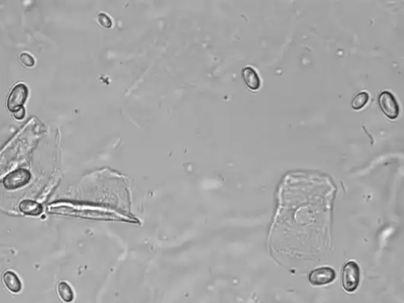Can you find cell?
<instances>
[{
    "instance_id": "6da1fadb",
    "label": "cell",
    "mask_w": 404,
    "mask_h": 303,
    "mask_svg": "<svg viewBox=\"0 0 404 303\" xmlns=\"http://www.w3.org/2000/svg\"><path fill=\"white\" fill-rule=\"evenodd\" d=\"M360 268L356 262L345 263L342 271V284L345 291L352 293L356 290L360 282Z\"/></svg>"
},
{
    "instance_id": "7a4b0ae2",
    "label": "cell",
    "mask_w": 404,
    "mask_h": 303,
    "mask_svg": "<svg viewBox=\"0 0 404 303\" xmlns=\"http://www.w3.org/2000/svg\"><path fill=\"white\" fill-rule=\"evenodd\" d=\"M378 105L385 117L389 119L397 118L399 113V107L394 96L390 92L384 91L379 95Z\"/></svg>"
},
{
    "instance_id": "3957f363",
    "label": "cell",
    "mask_w": 404,
    "mask_h": 303,
    "mask_svg": "<svg viewBox=\"0 0 404 303\" xmlns=\"http://www.w3.org/2000/svg\"><path fill=\"white\" fill-rule=\"evenodd\" d=\"M31 174L24 168L16 170L9 174L4 180V185L8 189L22 188L31 180Z\"/></svg>"
},
{
    "instance_id": "277c9868",
    "label": "cell",
    "mask_w": 404,
    "mask_h": 303,
    "mask_svg": "<svg viewBox=\"0 0 404 303\" xmlns=\"http://www.w3.org/2000/svg\"><path fill=\"white\" fill-rule=\"evenodd\" d=\"M27 87L23 84H19L13 88L8 99V109L11 112H14L21 107H23L28 98Z\"/></svg>"
},
{
    "instance_id": "5b68a950",
    "label": "cell",
    "mask_w": 404,
    "mask_h": 303,
    "mask_svg": "<svg viewBox=\"0 0 404 303\" xmlns=\"http://www.w3.org/2000/svg\"><path fill=\"white\" fill-rule=\"evenodd\" d=\"M336 274L335 270L330 267H320L311 271L309 276L310 284L315 286L330 284L335 280Z\"/></svg>"
},
{
    "instance_id": "8992f818",
    "label": "cell",
    "mask_w": 404,
    "mask_h": 303,
    "mask_svg": "<svg viewBox=\"0 0 404 303\" xmlns=\"http://www.w3.org/2000/svg\"><path fill=\"white\" fill-rule=\"evenodd\" d=\"M242 78L247 88L256 91L260 87V79L257 72L251 67H247L242 71Z\"/></svg>"
},
{
    "instance_id": "52a82bcc",
    "label": "cell",
    "mask_w": 404,
    "mask_h": 303,
    "mask_svg": "<svg viewBox=\"0 0 404 303\" xmlns=\"http://www.w3.org/2000/svg\"><path fill=\"white\" fill-rule=\"evenodd\" d=\"M3 280H4L5 286L9 288L11 292L15 293L21 292L22 284H21L20 278L18 277L15 272H12V271H7L4 274Z\"/></svg>"
},
{
    "instance_id": "ba28073f",
    "label": "cell",
    "mask_w": 404,
    "mask_h": 303,
    "mask_svg": "<svg viewBox=\"0 0 404 303\" xmlns=\"http://www.w3.org/2000/svg\"><path fill=\"white\" fill-rule=\"evenodd\" d=\"M19 209L22 213L26 215L38 216L42 214L43 208L39 203L36 201L25 200L20 203Z\"/></svg>"
},
{
    "instance_id": "9c48e42d",
    "label": "cell",
    "mask_w": 404,
    "mask_h": 303,
    "mask_svg": "<svg viewBox=\"0 0 404 303\" xmlns=\"http://www.w3.org/2000/svg\"><path fill=\"white\" fill-rule=\"evenodd\" d=\"M58 292L63 301L67 303H71L73 301L74 297H75L73 289L72 287L70 286V284H67L65 281L59 283L58 285Z\"/></svg>"
},
{
    "instance_id": "30bf717a",
    "label": "cell",
    "mask_w": 404,
    "mask_h": 303,
    "mask_svg": "<svg viewBox=\"0 0 404 303\" xmlns=\"http://www.w3.org/2000/svg\"><path fill=\"white\" fill-rule=\"evenodd\" d=\"M368 99H369V96L367 92H359L358 94L356 95L352 100V104H351L352 109L354 110H360L362 109L366 105Z\"/></svg>"
},
{
    "instance_id": "8fae6325",
    "label": "cell",
    "mask_w": 404,
    "mask_h": 303,
    "mask_svg": "<svg viewBox=\"0 0 404 303\" xmlns=\"http://www.w3.org/2000/svg\"><path fill=\"white\" fill-rule=\"evenodd\" d=\"M97 21H98L100 26L106 28V29H109L113 26V21H112L111 18L105 13H100L98 17H97Z\"/></svg>"
},
{
    "instance_id": "7c38bea8",
    "label": "cell",
    "mask_w": 404,
    "mask_h": 303,
    "mask_svg": "<svg viewBox=\"0 0 404 303\" xmlns=\"http://www.w3.org/2000/svg\"><path fill=\"white\" fill-rule=\"evenodd\" d=\"M21 63H23L24 65L26 67H32L35 65V60H34V57L30 55L28 53H22L21 56H20Z\"/></svg>"
},
{
    "instance_id": "4fadbf2b",
    "label": "cell",
    "mask_w": 404,
    "mask_h": 303,
    "mask_svg": "<svg viewBox=\"0 0 404 303\" xmlns=\"http://www.w3.org/2000/svg\"><path fill=\"white\" fill-rule=\"evenodd\" d=\"M13 115H14V117H15L16 119H24L25 116H26V109H25L24 107H21V108L17 109V110L13 112Z\"/></svg>"
}]
</instances>
